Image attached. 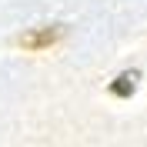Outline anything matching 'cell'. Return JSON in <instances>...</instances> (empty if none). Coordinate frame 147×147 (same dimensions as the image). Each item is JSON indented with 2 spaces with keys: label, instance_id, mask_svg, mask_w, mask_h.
I'll return each mask as SVG.
<instances>
[{
  "label": "cell",
  "instance_id": "1",
  "mask_svg": "<svg viewBox=\"0 0 147 147\" xmlns=\"http://www.w3.org/2000/svg\"><path fill=\"white\" fill-rule=\"evenodd\" d=\"M67 37V27L64 24H44V27H34L30 34H24L17 40L24 50H44V47H54L57 40H64Z\"/></svg>",
  "mask_w": 147,
  "mask_h": 147
},
{
  "label": "cell",
  "instance_id": "2",
  "mask_svg": "<svg viewBox=\"0 0 147 147\" xmlns=\"http://www.w3.org/2000/svg\"><path fill=\"white\" fill-rule=\"evenodd\" d=\"M134 80H137V74H120L117 80L110 84V94L114 97H130L134 94Z\"/></svg>",
  "mask_w": 147,
  "mask_h": 147
}]
</instances>
